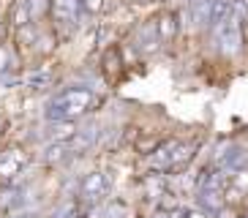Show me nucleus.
Returning a JSON list of instances; mask_svg holds the SVG:
<instances>
[{"mask_svg":"<svg viewBox=\"0 0 248 218\" xmlns=\"http://www.w3.org/2000/svg\"><path fill=\"white\" fill-rule=\"evenodd\" d=\"M117 60H120V52L112 47V49H107V55H104V71L109 74V77H115L117 71Z\"/></svg>","mask_w":248,"mask_h":218,"instance_id":"11","label":"nucleus"},{"mask_svg":"<svg viewBox=\"0 0 248 218\" xmlns=\"http://www.w3.org/2000/svg\"><path fill=\"white\" fill-rule=\"evenodd\" d=\"M218 218H234V213L226 210V207H221V210H218Z\"/></svg>","mask_w":248,"mask_h":218,"instance_id":"16","label":"nucleus"},{"mask_svg":"<svg viewBox=\"0 0 248 218\" xmlns=\"http://www.w3.org/2000/svg\"><path fill=\"white\" fill-rule=\"evenodd\" d=\"M22 167H25L22 150H6V153H0V180H11V177H16Z\"/></svg>","mask_w":248,"mask_h":218,"instance_id":"3","label":"nucleus"},{"mask_svg":"<svg viewBox=\"0 0 248 218\" xmlns=\"http://www.w3.org/2000/svg\"><path fill=\"white\" fill-rule=\"evenodd\" d=\"M11 218H28V216H25V213H14Z\"/></svg>","mask_w":248,"mask_h":218,"instance_id":"18","label":"nucleus"},{"mask_svg":"<svg viewBox=\"0 0 248 218\" xmlns=\"http://www.w3.org/2000/svg\"><path fill=\"white\" fill-rule=\"evenodd\" d=\"M131 3H147V0H131Z\"/></svg>","mask_w":248,"mask_h":218,"instance_id":"19","label":"nucleus"},{"mask_svg":"<svg viewBox=\"0 0 248 218\" xmlns=\"http://www.w3.org/2000/svg\"><path fill=\"white\" fill-rule=\"evenodd\" d=\"M191 19L194 25H207V16H210V0H191Z\"/></svg>","mask_w":248,"mask_h":218,"instance_id":"8","label":"nucleus"},{"mask_svg":"<svg viewBox=\"0 0 248 218\" xmlns=\"http://www.w3.org/2000/svg\"><path fill=\"white\" fill-rule=\"evenodd\" d=\"M82 8H85L88 14H98L104 8V0H82Z\"/></svg>","mask_w":248,"mask_h":218,"instance_id":"13","label":"nucleus"},{"mask_svg":"<svg viewBox=\"0 0 248 218\" xmlns=\"http://www.w3.org/2000/svg\"><path fill=\"white\" fill-rule=\"evenodd\" d=\"M93 104V93L88 87H71V90H63V93L49 104L46 109V120L55 123V120H77L79 115H85Z\"/></svg>","mask_w":248,"mask_h":218,"instance_id":"1","label":"nucleus"},{"mask_svg":"<svg viewBox=\"0 0 248 218\" xmlns=\"http://www.w3.org/2000/svg\"><path fill=\"white\" fill-rule=\"evenodd\" d=\"M74 137H77V120H55L49 125L52 142H71Z\"/></svg>","mask_w":248,"mask_h":218,"instance_id":"5","label":"nucleus"},{"mask_svg":"<svg viewBox=\"0 0 248 218\" xmlns=\"http://www.w3.org/2000/svg\"><path fill=\"white\" fill-rule=\"evenodd\" d=\"M186 218H207V213H202V210H191V213H186Z\"/></svg>","mask_w":248,"mask_h":218,"instance_id":"15","label":"nucleus"},{"mask_svg":"<svg viewBox=\"0 0 248 218\" xmlns=\"http://www.w3.org/2000/svg\"><path fill=\"white\" fill-rule=\"evenodd\" d=\"M155 3H164V0H155Z\"/></svg>","mask_w":248,"mask_h":218,"instance_id":"20","label":"nucleus"},{"mask_svg":"<svg viewBox=\"0 0 248 218\" xmlns=\"http://www.w3.org/2000/svg\"><path fill=\"white\" fill-rule=\"evenodd\" d=\"M137 150L142 153V156H153V153L158 150V139H139Z\"/></svg>","mask_w":248,"mask_h":218,"instance_id":"12","label":"nucleus"},{"mask_svg":"<svg viewBox=\"0 0 248 218\" xmlns=\"http://www.w3.org/2000/svg\"><path fill=\"white\" fill-rule=\"evenodd\" d=\"M3 38H6V25L0 22V41H3Z\"/></svg>","mask_w":248,"mask_h":218,"instance_id":"17","label":"nucleus"},{"mask_svg":"<svg viewBox=\"0 0 248 218\" xmlns=\"http://www.w3.org/2000/svg\"><path fill=\"white\" fill-rule=\"evenodd\" d=\"M82 11V0H52V16L58 25H77Z\"/></svg>","mask_w":248,"mask_h":218,"instance_id":"2","label":"nucleus"},{"mask_svg":"<svg viewBox=\"0 0 248 218\" xmlns=\"http://www.w3.org/2000/svg\"><path fill=\"white\" fill-rule=\"evenodd\" d=\"M30 85H46V82H49V74L46 71H41V74H36V77H30Z\"/></svg>","mask_w":248,"mask_h":218,"instance_id":"14","label":"nucleus"},{"mask_svg":"<svg viewBox=\"0 0 248 218\" xmlns=\"http://www.w3.org/2000/svg\"><path fill=\"white\" fill-rule=\"evenodd\" d=\"M234 0H210V16H207V28H221L229 16H232Z\"/></svg>","mask_w":248,"mask_h":218,"instance_id":"4","label":"nucleus"},{"mask_svg":"<svg viewBox=\"0 0 248 218\" xmlns=\"http://www.w3.org/2000/svg\"><path fill=\"white\" fill-rule=\"evenodd\" d=\"M28 8H30V19H38L46 11H52V0H28Z\"/></svg>","mask_w":248,"mask_h":218,"instance_id":"10","label":"nucleus"},{"mask_svg":"<svg viewBox=\"0 0 248 218\" xmlns=\"http://www.w3.org/2000/svg\"><path fill=\"white\" fill-rule=\"evenodd\" d=\"M66 156H68L66 142H52V145L46 147V153H44V161L46 164H60V161H66Z\"/></svg>","mask_w":248,"mask_h":218,"instance_id":"9","label":"nucleus"},{"mask_svg":"<svg viewBox=\"0 0 248 218\" xmlns=\"http://www.w3.org/2000/svg\"><path fill=\"white\" fill-rule=\"evenodd\" d=\"M107 191V177L101 172H90L85 180H82V196H88V199H95V196H101Z\"/></svg>","mask_w":248,"mask_h":218,"instance_id":"6","label":"nucleus"},{"mask_svg":"<svg viewBox=\"0 0 248 218\" xmlns=\"http://www.w3.org/2000/svg\"><path fill=\"white\" fill-rule=\"evenodd\" d=\"M155 30H158V36H161V41H169V38L177 33V16L175 14H161L158 19H155Z\"/></svg>","mask_w":248,"mask_h":218,"instance_id":"7","label":"nucleus"}]
</instances>
